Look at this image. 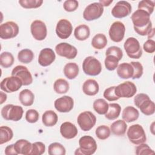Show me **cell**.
Masks as SVG:
<instances>
[{
	"instance_id": "cell-1",
	"label": "cell",
	"mask_w": 155,
	"mask_h": 155,
	"mask_svg": "<svg viewBox=\"0 0 155 155\" xmlns=\"http://www.w3.org/2000/svg\"><path fill=\"white\" fill-rule=\"evenodd\" d=\"M134 105L140 110V111L147 116H150L154 113L155 105L148 95L145 93H139L134 98Z\"/></svg>"
},
{
	"instance_id": "cell-2",
	"label": "cell",
	"mask_w": 155,
	"mask_h": 155,
	"mask_svg": "<svg viewBox=\"0 0 155 155\" xmlns=\"http://www.w3.org/2000/svg\"><path fill=\"white\" fill-rule=\"evenodd\" d=\"M129 140L135 145L145 143L147 140L146 134L143 127L139 124L131 125L127 133Z\"/></svg>"
},
{
	"instance_id": "cell-3",
	"label": "cell",
	"mask_w": 155,
	"mask_h": 155,
	"mask_svg": "<svg viewBox=\"0 0 155 155\" xmlns=\"http://www.w3.org/2000/svg\"><path fill=\"white\" fill-rule=\"evenodd\" d=\"M24 113L22 107L13 104H7L2 107L1 116L7 120L18 121L21 119Z\"/></svg>"
},
{
	"instance_id": "cell-4",
	"label": "cell",
	"mask_w": 155,
	"mask_h": 155,
	"mask_svg": "<svg viewBox=\"0 0 155 155\" xmlns=\"http://www.w3.org/2000/svg\"><path fill=\"white\" fill-rule=\"evenodd\" d=\"M124 49L127 55L133 59H139L142 55V50L139 42L133 37L127 38L124 42Z\"/></svg>"
},
{
	"instance_id": "cell-5",
	"label": "cell",
	"mask_w": 155,
	"mask_h": 155,
	"mask_svg": "<svg viewBox=\"0 0 155 155\" xmlns=\"http://www.w3.org/2000/svg\"><path fill=\"white\" fill-rule=\"evenodd\" d=\"M82 69L84 72L89 76H97L102 71L100 61L93 56H88L83 61Z\"/></svg>"
},
{
	"instance_id": "cell-6",
	"label": "cell",
	"mask_w": 155,
	"mask_h": 155,
	"mask_svg": "<svg viewBox=\"0 0 155 155\" xmlns=\"http://www.w3.org/2000/svg\"><path fill=\"white\" fill-rule=\"evenodd\" d=\"M77 122L81 129L84 131L90 130L96 124V117L90 111L81 113L78 116Z\"/></svg>"
},
{
	"instance_id": "cell-7",
	"label": "cell",
	"mask_w": 155,
	"mask_h": 155,
	"mask_svg": "<svg viewBox=\"0 0 155 155\" xmlns=\"http://www.w3.org/2000/svg\"><path fill=\"white\" fill-rule=\"evenodd\" d=\"M134 29H140L147 27L151 21H150V15L143 10L137 9L131 15Z\"/></svg>"
},
{
	"instance_id": "cell-8",
	"label": "cell",
	"mask_w": 155,
	"mask_h": 155,
	"mask_svg": "<svg viewBox=\"0 0 155 155\" xmlns=\"http://www.w3.org/2000/svg\"><path fill=\"white\" fill-rule=\"evenodd\" d=\"M104 12V7L99 2H93L88 5L83 12L84 18L88 21L99 18Z\"/></svg>"
},
{
	"instance_id": "cell-9",
	"label": "cell",
	"mask_w": 155,
	"mask_h": 155,
	"mask_svg": "<svg viewBox=\"0 0 155 155\" xmlns=\"http://www.w3.org/2000/svg\"><path fill=\"white\" fill-rule=\"evenodd\" d=\"M137 91L136 86L131 81H126L115 87L116 95L120 97L130 98L134 96Z\"/></svg>"
},
{
	"instance_id": "cell-10",
	"label": "cell",
	"mask_w": 155,
	"mask_h": 155,
	"mask_svg": "<svg viewBox=\"0 0 155 155\" xmlns=\"http://www.w3.org/2000/svg\"><path fill=\"white\" fill-rule=\"evenodd\" d=\"M79 149L82 155H91L97 150L95 139L90 136H83L79 140Z\"/></svg>"
},
{
	"instance_id": "cell-11",
	"label": "cell",
	"mask_w": 155,
	"mask_h": 155,
	"mask_svg": "<svg viewBox=\"0 0 155 155\" xmlns=\"http://www.w3.org/2000/svg\"><path fill=\"white\" fill-rule=\"evenodd\" d=\"M23 85L22 81L16 76H10L4 78L1 82V89L7 93L18 91Z\"/></svg>"
},
{
	"instance_id": "cell-12",
	"label": "cell",
	"mask_w": 155,
	"mask_h": 155,
	"mask_svg": "<svg viewBox=\"0 0 155 155\" xmlns=\"http://www.w3.org/2000/svg\"><path fill=\"white\" fill-rule=\"evenodd\" d=\"M19 33V27L13 21H7L0 25V38L8 39L16 37Z\"/></svg>"
},
{
	"instance_id": "cell-13",
	"label": "cell",
	"mask_w": 155,
	"mask_h": 155,
	"mask_svg": "<svg viewBox=\"0 0 155 155\" xmlns=\"http://www.w3.org/2000/svg\"><path fill=\"white\" fill-rule=\"evenodd\" d=\"M125 32V27L120 21H115L110 26L109 29V36L115 42H119L124 39Z\"/></svg>"
},
{
	"instance_id": "cell-14",
	"label": "cell",
	"mask_w": 155,
	"mask_h": 155,
	"mask_svg": "<svg viewBox=\"0 0 155 155\" xmlns=\"http://www.w3.org/2000/svg\"><path fill=\"white\" fill-rule=\"evenodd\" d=\"M30 30L33 37L37 41L44 40L47 35L46 25L40 20H35L32 22L30 25Z\"/></svg>"
},
{
	"instance_id": "cell-15",
	"label": "cell",
	"mask_w": 155,
	"mask_h": 155,
	"mask_svg": "<svg viewBox=\"0 0 155 155\" xmlns=\"http://www.w3.org/2000/svg\"><path fill=\"white\" fill-rule=\"evenodd\" d=\"M55 51L59 56L69 59L75 58L78 54L77 48L67 42H61L56 45Z\"/></svg>"
},
{
	"instance_id": "cell-16",
	"label": "cell",
	"mask_w": 155,
	"mask_h": 155,
	"mask_svg": "<svg viewBox=\"0 0 155 155\" xmlns=\"http://www.w3.org/2000/svg\"><path fill=\"white\" fill-rule=\"evenodd\" d=\"M131 12V5L126 1L117 2L111 10V15L116 18H122L129 15Z\"/></svg>"
},
{
	"instance_id": "cell-17",
	"label": "cell",
	"mask_w": 155,
	"mask_h": 155,
	"mask_svg": "<svg viewBox=\"0 0 155 155\" xmlns=\"http://www.w3.org/2000/svg\"><path fill=\"white\" fill-rule=\"evenodd\" d=\"M12 76L19 78L22 82L23 85H29L33 82V78L28 68L24 65L16 66L12 71Z\"/></svg>"
},
{
	"instance_id": "cell-18",
	"label": "cell",
	"mask_w": 155,
	"mask_h": 155,
	"mask_svg": "<svg viewBox=\"0 0 155 155\" xmlns=\"http://www.w3.org/2000/svg\"><path fill=\"white\" fill-rule=\"evenodd\" d=\"M72 31V25L67 19H60L57 23L56 27V33L59 38L62 39H67L71 35Z\"/></svg>"
},
{
	"instance_id": "cell-19",
	"label": "cell",
	"mask_w": 155,
	"mask_h": 155,
	"mask_svg": "<svg viewBox=\"0 0 155 155\" xmlns=\"http://www.w3.org/2000/svg\"><path fill=\"white\" fill-rule=\"evenodd\" d=\"M54 107L60 113H68L70 111L74 106L73 98L68 96H64L55 100Z\"/></svg>"
},
{
	"instance_id": "cell-20",
	"label": "cell",
	"mask_w": 155,
	"mask_h": 155,
	"mask_svg": "<svg viewBox=\"0 0 155 155\" xmlns=\"http://www.w3.org/2000/svg\"><path fill=\"white\" fill-rule=\"evenodd\" d=\"M55 59L56 55L54 51L50 48H45L39 53L38 63L42 67H47L51 65Z\"/></svg>"
},
{
	"instance_id": "cell-21",
	"label": "cell",
	"mask_w": 155,
	"mask_h": 155,
	"mask_svg": "<svg viewBox=\"0 0 155 155\" xmlns=\"http://www.w3.org/2000/svg\"><path fill=\"white\" fill-rule=\"evenodd\" d=\"M60 133L64 138L71 139L76 136L78 131L73 124L70 122H65L61 125Z\"/></svg>"
},
{
	"instance_id": "cell-22",
	"label": "cell",
	"mask_w": 155,
	"mask_h": 155,
	"mask_svg": "<svg viewBox=\"0 0 155 155\" xmlns=\"http://www.w3.org/2000/svg\"><path fill=\"white\" fill-rule=\"evenodd\" d=\"M134 69L130 63L123 62L118 65L117 67V74L122 79H129L133 77Z\"/></svg>"
},
{
	"instance_id": "cell-23",
	"label": "cell",
	"mask_w": 155,
	"mask_h": 155,
	"mask_svg": "<svg viewBox=\"0 0 155 155\" xmlns=\"http://www.w3.org/2000/svg\"><path fill=\"white\" fill-rule=\"evenodd\" d=\"M82 90L83 92L88 96H94L99 92V86L96 81L90 79L84 82Z\"/></svg>"
},
{
	"instance_id": "cell-24",
	"label": "cell",
	"mask_w": 155,
	"mask_h": 155,
	"mask_svg": "<svg viewBox=\"0 0 155 155\" xmlns=\"http://www.w3.org/2000/svg\"><path fill=\"white\" fill-rule=\"evenodd\" d=\"M31 145L29 141L25 139H19L14 143V147L18 154L30 155Z\"/></svg>"
},
{
	"instance_id": "cell-25",
	"label": "cell",
	"mask_w": 155,
	"mask_h": 155,
	"mask_svg": "<svg viewBox=\"0 0 155 155\" xmlns=\"http://www.w3.org/2000/svg\"><path fill=\"white\" fill-rule=\"evenodd\" d=\"M139 116V113L138 110L132 107H126L122 113V117L123 120L126 122H131L136 120Z\"/></svg>"
},
{
	"instance_id": "cell-26",
	"label": "cell",
	"mask_w": 155,
	"mask_h": 155,
	"mask_svg": "<svg viewBox=\"0 0 155 155\" xmlns=\"http://www.w3.org/2000/svg\"><path fill=\"white\" fill-rule=\"evenodd\" d=\"M19 99L23 105L25 107L31 106L33 104L35 95L31 90L24 89L19 93Z\"/></svg>"
},
{
	"instance_id": "cell-27",
	"label": "cell",
	"mask_w": 155,
	"mask_h": 155,
	"mask_svg": "<svg viewBox=\"0 0 155 155\" xmlns=\"http://www.w3.org/2000/svg\"><path fill=\"white\" fill-rule=\"evenodd\" d=\"M58 120V115L53 110H47L45 111L42 116V123L46 127H53L55 125Z\"/></svg>"
},
{
	"instance_id": "cell-28",
	"label": "cell",
	"mask_w": 155,
	"mask_h": 155,
	"mask_svg": "<svg viewBox=\"0 0 155 155\" xmlns=\"http://www.w3.org/2000/svg\"><path fill=\"white\" fill-rule=\"evenodd\" d=\"M127 125L124 120L119 119L114 122L110 126V130L116 136H123L127 131Z\"/></svg>"
},
{
	"instance_id": "cell-29",
	"label": "cell",
	"mask_w": 155,
	"mask_h": 155,
	"mask_svg": "<svg viewBox=\"0 0 155 155\" xmlns=\"http://www.w3.org/2000/svg\"><path fill=\"white\" fill-rule=\"evenodd\" d=\"M90 35V28L88 25L81 24L76 27L74 31L75 38L79 41H85L88 39Z\"/></svg>"
},
{
	"instance_id": "cell-30",
	"label": "cell",
	"mask_w": 155,
	"mask_h": 155,
	"mask_svg": "<svg viewBox=\"0 0 155 155\" xmlns=\"http://www.w3.org/2000/svg\"><path fill=\"white\" fill-rule=\"evenodd\" d=\"M63 71L64 75L68 79H73L78 75L79 69L77 64L74 62H69L65 64Z\"/></svg>"
},
{
	"instance_id": "cell-31",
	"label": "cell",
	"mask_w": 155,
	"mask_h": 155,
	"mask_svg": "<svg viewBox=\"0 0 155 155\" xmlns=\"http://www.w3.org/2000/svg\"><path fill=\"white\" fill-rule=\"evenodd\" d=\"M121 111V107L116 103L108 104V110L105 114V117L108 120H114L117 118Z\"/></svg>"
},
{
	"instance_id": "cell-32",
	"label": "cell",
	"mask_w": 155,
	"mask_h": 155,
	"mask_svg": "<svg viewBox=\"0 0 155 155\" xmlns=\"http://www.w3.org/2000/svg\"><path fill=\"white\" fill-rule=\"evenodd\" d=\"M107 44V39L105 35L98 33L91 40V45L97 50H101L105 47Z\"/></svg>"
},
{
	"instance_id": "cell-33",
	"label": "cell",
	"mask_w": 155,
	"mask_h": 155,
	"mask_svg": "<svg viewBox=\"0 0 155 155\" xmlns=\"http://www.w3.org/2000/svg\"><path fill=\"white\" fill-rule=\"evenodd\" d=\"M69 87L68 82L64 79H58L53 84L54 90L58 94L66 93L68 91Z\"/></svg>"
},
{
	"instance_id": "cell-34",
	"label": "cell",
	"mask_w": 155,
	"mask_h": 155,
	"mask_svg": "<svg viewBox=\"0 0 155 155\" xmlns=\"http://www.w3.org/2000/svg\"><path fill=\"white\" fill-rule=\"evenodd\" d=\"M93 107L96 112L99 114H105L108 110V104L103 99H97L93 102Z\"/></svg>"
},
{
	"instance_id": "cell-35",
	"label": "cell",
	"mask_w": 155,
	"mask_h": 155,
	"mask_svg": "<svg viewBox=\"0 0 155 155\" xmlns=\"http://www.w3.org/2000/svg\"><path fill=\"white\" fill-rule=\"evenodd\" d=\"M34 58L33 52L28 48L21 50L18 54V59L19 62L24 64H28L31 62Z\"/></svg>"
},
{
	"instance_id": "cell-36",
	"label": "cell",
	"mask_w": 155,
	"mask_h": 155,
	"mask_svg": "<svg viewBox=\"0 0 155 155\" xmlns=\"http://www.w3.org/2000/svg\"><path fill=\"white\" fill-rule=\"evenodd\" d=\"M13 136L12 130L7 126H1L0 127V144L10 141Z\"/></svg>"
},
{
	"instance_id": "cell-37",
	"label": "cell",
	"mask_w": 155,
	"mask_h": 155,
	"mask_svg": "<svg viewBox=\"0 0 155 155\" xmlns=\"http://www.w3.org/2000/svg\"><path fill=\"white\" fill-rule=\"evenodd\" d=\"M14 61V57L10 52L4 51L0 55V64L4 68L10 67L13 64Z\"/></svg>"
},
{
	"instance_id": "cell-38",
	"label": "cell",
	"mask_w": 155,
	"mask_h": 155,
	"mask_svg": "<svg viewBox=\"0 0 155 155\" xmlns=\"http://www.w3.org/2000/svg\"><path fill=\"white\" fill-rule=\"evenodd\" d=\"M48 153L50 155H65L66 151L62 144L58 142H54L48 146Z\"/></svg>"
},
{
	"instance_id": "cell-39",
	"label": "cell",
	"mask_w": 155,
	"mask_h": 155,
	"mask_svg": "<svg viewBox=\"0 0 155 155\" xmlns=\"http://www.w3.org/2000/svg\"><path fill=\"white\" fill-rule=\"evenodd\" d=\"M95 134L98 139L101 140H105L110 136L111 130L108 126L102 125L99 126L96 129Z\"/></svg>"
},
{
	"instance_id": "cell-40",
	"label": "cell",
	"mask_w": 155,
	"mask_h": 155,
	"mask_svg": "<svg viewBox=\"0 0 155 155\" xmlns=\"http://www.w3.org/2000/svg\"><path fill=\"white\" fill-rule=\"evenodd\" d=\"M119 60L114 56L107 55L104 61L105 66L109 71L114 70L118 66Z\"/></svg>"
},
{
	"instance_id": "cell-41",
	"label": "cell",
	"mask_w": 155,
	"mask_h": 155,
	"mask_svg": "<svg viewBox=\"0 0 155 155\" xmlns=\"http://www.w3.org/2000/svg\"><path fill=\"white\" fill-rule=\"evenodd\" d=\"M42 0H19V4L24 8H36L41 6Z\"/></svg>"
},
{
	"instance_id": "cell-42",
	"label": "cell",
	"mask_w": 155,
	"mask_h": 155,
	"mask_svg": "<svg viewBox=\"0 0 155 155\" xmlns=\"http://www.w3.org/2000/svg\"><path fill=\"white\" fill-rule=\"evenodd\" d=\"M154 8V1L149 0L140 1L138 4V9L147 12L150 15L153 13Z\"/></svg>"
},
{
	"instance_id": "cell-43",
	"label": "cell",
	"mask_w": 155,
	"mask_h": 155,
	"mask_svg": "<svg viewBox=\"0 0 155 155\" xmlns=\"http://www.w3.org/2000/svg\"><path fill=\"white\" fill-rule=\"evenodd\" d=\"M45 151V145L41 142H36L32 143L30 155H41Z\"/></svg>"
},
{
	"instance_id": "cell-44",
	"label": "cell",
	"mask_w": 155,
	"mask_h": 155,
	"mask_svg": "<svg viewBox=\"0 0 155 155\" xmlns=\"http://www.w3.org/2000/svg\"><path fill=\"white\" fill-rule=\"evenodd\" d=\"M135 153L137 155H149L154 154V151L148 146V145L145 143H142L136 147Z\"/></svg>"
},
{
	"instance_id": "cell-45",
	"label": "cell",
	"mask_w": 155,
	"mask_h": 155,
	"mask_svg": "<svg viewBox=\"0 0 155 155\" xmlns=\"http://www.w3.org/2000/svg\"><path fill=\"white\" fill-rule=\"evenodd\" d=\"M134 69V73L132 79H139L143 74V66L139 62L132 61L130 62Z\"/></svg>"
},
{
	"instance_id": "cell-46",
	"label": "cell",
	"mask_w": 155,
	"mask_h": 155,
	"mask_svg": "<svg viewBox=\"0 0 155 155\" xmlns=\"http://www.w3.org/2000/svg\"><path fill=\"white\" fill-rule=\"evenodd\" d=\"M113 55L116 56L119 61L122 59L123 56V52L120 48L117 46H111L107 48L105 52V56Z\"/></svg>"
},
{
	"instance_id": "cell-47",
	"label": "cell",
	"mask_w": 155,
	"mask_h": 155,
	"mask_svg": "<svg viewBox=\"0 0 155 155\" xmlns=\"http://www.w3.org/2000/svg\"><path fill=\"white\" fill-rule=\"evenodd\" d=\"M39 113L34 109H30L26 111L25 119L29 123H35L39 119Z\"/></svg>"
},
{
	"instance_id": "cell-48",
	"label": "cell",
	"mask_w": 155,
	"mask_h": 155,
	"mask_svg": "<svg viewBox=\"0 0 155 155\" xmlns=\"http://www.w3.org/2000/svg\"><path fill=\"white\" fill-rule=\"evenodd\" d=\"M116 86H112L110 87L107 89L105 90L104 92V97L108 101H117L119 99V97H117L114 92Z\"/></svg>"
},
{
	"instance_id": "cell-49",
	"label": "cell",
	"mask_w": 155,
	"mask_h": 155,
	"mask_svg": "<svg viewBox=\"0 0 155 155\" xmlns=\"http://www.w3.org/2000/svg\"><path fill=\"white\" fill-rule=\"evenodd\" d=\"M79 6V2L76 0H67L64 2L63 7L66 12H71L75 11Z\"/></svg>"
},
{
	"instance_id": "cell-50",
	"label": "cell",
	"mask_w": 155,
	"mask_h": 155,
	"mask_svg": "<svg viewBox=\"0 0 155 155\" xmlns=\"http://www.w3.org/2000/svg\"><path fill=\"white\" fill-rule=\"evenodd\" d=\"M143 50L148 53H153L155 51V42L153 39H148L143 45Z\"/></svg>"
},
{
	"instance_id": "cell-51",
	"label": "cell",
	"mask_w": 155,
	"mask_h": 155,
	"mask_svg": "<svg viewBox=\"0 0 155 155\" xmlns=\"http://www.w3.org/2000/svg\"><path fill=\"white\" fill-rule=\"evenodd\" d=\"M5 154H6V155H17V154H18L15 149L14 144H11L10 145H8L7 147H6V148L5 149Z\"/></svg>"
},
{
	"instance_id": "cell-52",
	"label": "cell",
	"mask_w": 155,
	"mask_h": 155,
	"mask_svg": "<svg viewBox=\"0 0 155 155\" xmlns=\"http://www.w3.org/2000/svg\"><path fill=\"white\" fill-rule=\"evenodd\" d=\"M99 2V3H101V4L102 5V6H103V7H104V6L107 7V6H109V5H110V4L113 2V0H110V1L100 0Z\"/></svg>"
},
{
	"instance_id": "cell-53",
	"label": "cell",
	"mask_w": 155,
	"mask_h": 155,
	"mask_svg": "<svg viewBox=\"0 0 155 155\" xmlns=\"http://www.w3.org/2000/svg\"><path fill=\"white\" fill-rule=\"evenodd\" d=\"M0 94H1V102H0V104H2L7 100V94L5 93H3L2 91L0 92Z\"/></svg>"
}]
</instances>
